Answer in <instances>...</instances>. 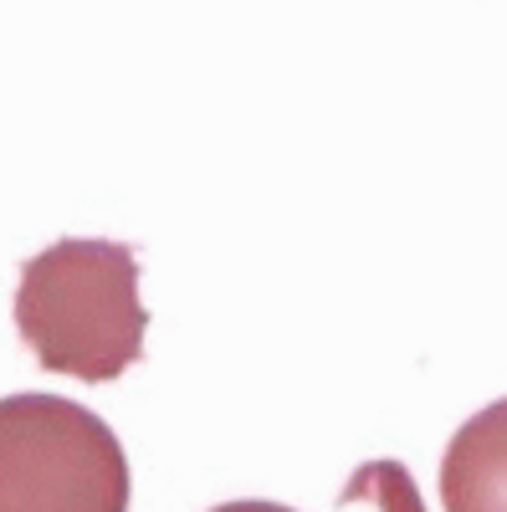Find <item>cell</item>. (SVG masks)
Returning a JSON list of instances; mask_svg holds the SVG:
<instances>
[{
	"label": "cell",
	"instance_id": "cell-2",
	"mask_svg": "<svg viewBox=\"0 0 507 512\" xmlns=\"http://www.w3.org/2000/svg\"><path fill=\"white\" fill-rule=\"evenodd\" d=\"M0 512H129V456L113 425L62 395H6Z\"/></svg>",
	"mask_w": 507,
	"mask_h": 512
},
{
	"label": "cell",
	"instance_id": "cell-3",
	"mask_svg": "<svg viewBox=\"0 0 507 512\" xmlns=\"http://www.w3.org/2000/svg\"><path fill=\"white\" fill-rule=\"evenodd\" d=\"M446 512H507V400H492L451 436L441 456Z\"/></svg>",
	"mask_w": 507,
	"mask_h": 512
},
{
	"label": "cell",
	"instance_id": "cell-4",
	"mask_svg": "<svg viewBox=\"0 0 507 512\" xmlns=\"http://www.w3.org/2000/svg\"><path fill=\"white\" fill-rule=\"evenodd\" d=\"M210 512H292L282 502H257V497H246V502H221V507H210Z\"/></svg>",
	"mask_w": 507,
	"mask_h": 512
},
{
	"label": "cell",
	"instance_id": "cell-1",
	"mask_svg": "<svg viewBox=\"0 0 507 512\" xmlns=\"http://www.w3.org/2000/svg\"><path fill=\"white\" fill-rule=\"evenodd\" d=\"M16 328L36 364L108 384L144 354L149 313L139 303V256L123 241L62 236L21 267Z\"/></svg>",
	"mask_w": 507,
	"mask_h": 512
}]
</instances>
